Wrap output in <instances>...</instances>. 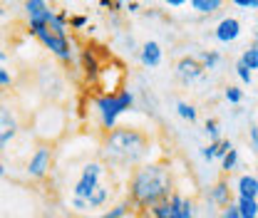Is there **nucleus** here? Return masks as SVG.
I'll use <instances>...</instances> for the list:
<instances>
[{
  "label": "nucleus",
  "mask_w": 258,
  "mask_h": 218,
  "mask_svg": "<svg viewBox=\"0 0 258 218\" xmlns=\"http://www.w3.org/2000/svg\"><path fill=\"white\" fill-rule=\"evenodd\" d=\"M221 218H241V213H238V206H228V208H224V213H221Z\"/></svg>",
  "instance_id": "nucleus-29"
},
{
  "label": "nucleus",
  "mask_w": 258,
  "mask_h": 218,
  "mask_svg": "<svg viewBox=\"0 0 258 218\" xmlns=\"http://www.w3.org/2000/svg\"><path fill=\"white\" fill-rule=\"evenodd\" d=\"M152 218H194L191 216V201H186L181 193H174L166 203L149 211Z\"/></svg>",
  "instance_id": "nucleus-8"
},
{
  "label": "nucleus",
  "mask_w": 258,
  "mask_h": 218,
  "mask_svg": "<svg viewBox=\"0 0 258 218\" xmlns=\"http://www.w3.org/2000/svg\"><path fill=\"white\" fill-rule=\"evenodd\" d=\"M201 156L211 161V159H214V144H209V147H204V152H201Z\"/></svg>",
  "instance_id": "nucleus-31"
},
{
  "label": "nucleus",
  "mask_w": 258,
  "mask_h": 218,
  "mask_svg": "<svg viewBox=\"0 0 258 218\" xmlns=\"http://www.w3.org/2000/svg\"><path fill=\"white\" fill-rule=\"evenodd\" d=\"M224 94H226V99H228V102H233V104H238V102L243 99V92H241L238 87H226Z\"/></svg>",
  "instance_id": "nucleus-28"
},
{
  "label": "nucleus",
  "mask_w": 258,
  "mask_h": 218,
  "mask_svg": "<svg viewBox=\"0 0 258 218\" xmlns=\"http://www.w3.org/2000/svg\"><path fill=\"white\" fill-rule=\"evenodd\" d=\"M109 186L107 184H99V186L90 193V198H87V208H102L107 201H109Z\"/></svg>",
  "instance_id": "nucleus-14"
},
{
  "label": "nucleus",
  "mask_w": 258,
  "mask_h": 218,
  "mask_svg": "<svg viewBox=\"0 0 258 218\" xmlns=\"http://www.w3.org/2000/svg\"><path fill=\"white\" fill-rule=\"evenodd\" d=\"M13 85H15L13 72H10L8 67H0V97H3L5 92H10V90H13Z\"/></svg>",
  "instance_id": "nucleus-19"
},
{
  "label": "nucleus",
  "mask_w": 258,
  "mask_h": 218,
  "mask_svg": "<svg viewBox=\"0 0 258 218\" xmlns=\"http://www.w3.org/2000/svg\"><path fill=\"white\" fill-rule=\"evenodd\" d=\"M211 144H214V159H216V156H221V159H224V156L233 149V144H231L228 139H219V141H211Z\"/></svg>",
  "instance_id": "nucleus-23"
},
{
  "label": "nucleus",
  "mask_w": 258,
  "mask_h": 218,
  "mask_svg": "<svg viewBox=\"0 0 258 218\" xmlns=\"http://www.w3.org/2000/svg\"><path fill=\"white\" fill-rule=\"evenodd\" d=\"M23 10H25L28 23H47L55 18L52 5H47L45 0H28V3H23Z\"/></svg>",
  "instance_id": "nucleus-10"
},
{
  "label": "nucleus",
  "mask_w": 258,
  "mask_h": 218,
  "mask_svg": "<svg viewBox=\"0 0 258 218\" xmlns=\"http://www.w3.org/2000/svg\"><path fill=\"white\" fill-rule=\"evenodd\" d=\"M238 213H241V218H256L258 198H238Z\"/></svg>",
  "instance_id": "nucleus-16"
},
{
  "label": "nucleus",
  "mask_w": 258,
  "mask_h": 218,
  "mask_svg": "<svg viewBox=\"0 0 258 218\" xmlns=\"http://www.w3.org/2000/svg\"><path fill=\"white\" fill-rule=\"evenodd\" d=\"M253 47H256V50H258V37H256V45H253Z\"/></svg>",
  "instance_id": "nucleus-36"
},
{
  "label": "nucleus",
  "mask_w": 258,
  "mask_h": 218,
  "mask_svg": "<svg viewBox=\"0 0 258 218\" xmlns=\"http://www.w3.org/2000/svg\"><path fill=\"white\" fill-rule=\"evenodd\" d=\"M256 218H258V216H256Z\"/></svg>",
  "instance_id": "nucleus-37"
},
{
  "label": "nucleus",
  "mask_w": 258,
  "mask_h": 218,
  "mask_svg": "<svg viewBox=\"0 0 258 218\" xmlns=\"http://www.w3.org/2000/svg\"><path fill=\"white\" fill-rule=\"evenodd\" d=\"M0 60H8V52H5V47L0 45Z\"/></svg>",
  "instance_id": "nucleus-34"
},
{
  "label": "nucleus",
  "mask_w": 258,
  "mask_h": 218,
  "mask_svg": "<svg viewBox=\"0 0 258 218\" xmlns=\"http://www.w3.org/2000/svg\"><path fill=\"white\" fill-rule=\"evenodd\" d=\"M5 13H8V10H5V8H3V5H0V18H3V15H5Z\"/></svg>",
  "instance_id": "nucleus-35"
},
{
  "label": "nucleus",
  "mask_w": 258,
  "mask_h": 218,
  "mask_svg": "<svg viewBox=\"0 0 258 218\" xmlns=\"http://www.w3.org/2000/svg\"><path fill=\"white\" fill-rule=\"evenodd\" d=\"M104 171H107V166H104L102 161H92V164H87V166L82 169V174H80L77 184H75V198L87 201V198H90V193L99 186V179H102V174H104Z\"/></svg>",
  "instance_id": "nucleus-7"
},
{
  "label": "nucleus",
  "mask_w": 258,
  "mask_h": 218,
  "mask_svg": "<svg viewBox=\"0 0 258 218\" xmlns=\"http://www.w3.org/2000/svg\"><path fill=\"white\" fill-rule=\"evenodd\" d=\"M174 196V176L166 164L144 161L129 171L127 201L134 213H149Z\"/></svg>",
  "instance_id": "nucleus-1"
},
{
  "label": "nucleus",
  "mask_w": 258,
  "mask_h": 218,
  "mask_svg": "<svg viewBox=\"0 0 258 218\" xmlns=\"http://www.w3.org/2000/svg\"><path fill=\"white\" fill-rule=\"evenodd\" d=\"M28 30L32 37H37L60 62H72L75 57V47L67 37V25L57 18V10H55V18L47 20V23H28Z\"/></svg>",
  "instance_id": "nucleus-3"
},
{
  "label": "nucleus",
  "mask_w": 258,
  "mask_h": 218,
  "mask_svg": "<svg viewBox=\"0 0 258 218\" xmlns=\"http://www.w3.org/2000/svg\"><path fill=\"white\" fill-rule=\"evenodd\" d=\"M236 72H238V77H241V80H243L246 85H251V80H253V77H251V69H248L246 64L241 62V60L236 62Z\"/></svg>",
  "instance_id": "nucleus-27"
},
{
  "label": "nucleus",
  "mask_w": 258,
  "mask_h": 218,
  "mask_svg": "<svg viewBox=\"0 0 258 218\" xmlns=\"http://www.w3.org/2000/svg\"><path fill=\"white\" fill-rule=\"evenodd\" d=\"M199 62L204 64V69H214L216 62H219V55H216V52H211V50H206V52H201V55H199Z\"/></svg>",
  "instance_id": "nucleus-22"
},
{
  "label": "nucleus",
  "mask_w": 258,
  "mask_h": 218,
  "mask_svg": "<svg viewBox=\"0 0 258 218\" xmlns=\"http://www.w3.org/2000/svg\"><path fill=\"white\" fill-rule=\"evenodd\" d=\"M238 35H241V23H238L236 18H226V20L219 23V28H216V37H219L221 42H233Z\"/></svg>",
  "instance_id": "nucleus-12"
},
{
  "label": "nucleus",
  "mask_w": 258,
  "mask_h": 218,
  "mask_svg": "<svg viewBox=\"0 0 258 218\" xmlns=\"http://www.w3.org/2000/svg\"><path fill=\"white\" fill-rule=\"evenodd\" d=\"M241 62L246 64L248 69H258V50H256V47H248V50L243 52Z\"/></svg>",
  "instance_id": "nucleus-21"
},
{
  "label": "nucleus",
  "mask_w": 258,
  "mask_h": 218,
  "mask_svg": "<svg viewBox=\"0 0 258 218\" xmlns=\"http://www.w3.org/2000/svg\"><path fill=\"white\" fill-rule=\"evenodd\" d=\"M23 129L20 112L13 102H8L5 97H0V154L15 141V136Z\"/></svg>",
  "instance_id": "nucleus-5"
},
{
  "label": "nucleus",
  "mask_w": 258,
  "mask_h": 218,
  "mask_svg": "<svg viewBox=\"0 0 258 218\" xmlns=\"http://www.w3.org/2000/svg\"><path fill=\"white\" fill-rule=\"evenodd\" d=\"M70 30H85L87 28V15H70Z\"/></svg>",
  "instance_id": "nucleus-24"
},
{
  "label": "nucleus",
  "mask_w": 258,
  "mask_h": 218,
  "mask_svg": "<svg viewBox=\"0 0 258 218\" xmlns=\"http://www.w3.org/2000/svg\"><path fill=\"white\" fill-rule=\"evenodd\" d=\"M204 72H206L204 64L199 62V57H191V55H184V57L176 62V77H179L184 85H189V82H194V80H199Z\"/></svg>",
  "instance_id": "nucleus-9"
},
{
  "label": "nucleus",
  "mask_w": 258,
  "mask_h": 218,
  "mask_svg": "<svg viewBox=\"0 0 258 218\" xmlns=\"http://www.w3.org/2000/svg\"><path fill=\"white\" fill-rule=\"evenodd\" d=\"M152 152V136L137 126H114L104 131L99 144V161L109 169H137Z\"/></svg>",
  "instance_id": "nucleus-2"
},
{
  "label": "nucleus",
  "mask_w": 258,
  "mask_h": 218,
  "mask_svg": "<svg viewBox=\"0 0 258 218\" xmlns=\"http://www.w3.org/2000/svg\"><path fill=\"white\" fill-rule=\"evenodd\" d=\"M95 107H97V112H99V117H102L104 131H109V129L117 126V117L134 107V94L129 92V90H122V92H117V94H97Z\"/></svg>",
  "instance_id": "nucleus-4"
},
{
  "label": "nucleus",
  "mask_w": 258,
  "mask_h": 218,
  "mask_svg": "<svg viewBox=\"0 0 258 218\" xmlns=\"http://www.w3.org/2000/svg\"><path fill=\"white\" fill-rule=\"evenodd\" d=\"M159 62H161L159 42H154V40L144 42V45H142V64H147V67H157Z\"/></svg>",
  "instance_id": "nucleus-13"
},
{
  "label": "nucleus",
  "mask_w": 258,
  "mask_h": 218,
  "mask_svg": "<svg viewBox=\"0 0 258 218\" xmlns=\"http://www.w3.org/2000/svg\"><path fill=\"white\" fill-rule=\"evenodd\" d=\"M209 201L216 203V206H221V208H228V206H231V188H228L226 176H221L214 186L209 188Z\"/></svg>",
  "instance_id": "nucleus-11"
},
{
  "label": "nucleus",
  "mask_w": 258,
  "mask_h": 218,
  "mask_svg": "<svg viewBox=\"0 0 258 218\" xmlns=\"http://www.w3.org/2000/svg\"><path fill=\"white\" fill-rule=\"evenodd\" d=\"M233 5H238V8H253V10H258V0H233Z\"/></svg>",
  "instance_id": "nucleus-30"
},
{
  "label": "nucleus",
  "mask_w": 258,
  "mask_h": 218,
  "mask_svg": "<svg viewBox=\"0 0 258 218\" xmlns=\"http://www.w3.org/2000/svg\"><path fill=\"white\" fill-rule=\"evenodd\" d=\"M176 112H179V117H184L189 122H196V109H194V104H189V102H179L176 104Z\"/></svg>",
  "instance_id": "nucleus-20"
},
{
  "label": "nucleus",
  "mask_w": 258,
  "mask_h": 218,
  "mask_svg": "<svg viewBox=\"0 0 258 218\" xmlns=\"http://www.w3.org/2000/svg\"><path fill=\"white\" fill-rule=\"evenodd\" d=\"M204 129H206V134L211 136V141H219V134H221V129H219V122H216V119H206Z\"/></svg>",
  "instance_id": "nucleus-25"
},
{
  "label": "nucleus",
  "mask_w": 258,
  "mask_h": 218,
  "mask_svg": "<svg viewBox=\"0 0 258 218\" xmlns=\"http://www.w3.org/2000/svg\"><path fill=\"white\" fill-rule=\"evenodd\" d=\"M236 161H238V152H236V149H231V152L224 156V174H228V171L236 166Z\"/></svg>",
  "instance_id": "nucleus-26"
},
{
  "label": "nucleus",
  "mask_w": 258,
  "mask_h": 218,
  "mask_svg": "<svg viewBox=\"0 0 258 218\" xmlns=\"http://www.w3.org/2000/svg\"><path fill=\"white\" fill-rule=\"evenodd\" d=\"M52 166H55V147L40 141L35 147V152L30 154V159H28V166H25L28 176H30L32 181H45L50 176Z\"/></svg>",
  "instance_id": "nucleus-6"
},
{
  "label": "nucleus",
  "mask_w": 258,
  "mask_h": 218,
  "mask_svg": "<svg viewBox=\"0 0 258 218\" xmlns=\"http://www.w3.org/2000/svg\"><path fill=\"white\" fill-rule=\"evenodd\" d=\"M127 8H129V13H137L139 10V3H129Z\"/></svg>",
  "instance_id": "nucleus-33"
},
{
  "label": "nucleus",
  "mask_w": 258,
  "mask_h": 218,
  "mask_svg": "<svg viewBox=\"0 0 258 218\" xmlns=\"http://www.w3.org/2000/svg\"><path fill=\"white\" fill-rule=\"evenodd\" d=\"M224 3L221 0H191V8L199 13H216Z\"/></svg>",
  "instance_id": "nucleus-18"
},
{
  "label": "nucleus",
  "mask_w": 258,
  "mask_h": 218,
  "mask_svg": "<svg viewBox=\"0 0 258 218\" xmlns=\"http://www.w3.org/2000/svg\"><path fill=\"white\" fill-rule=\"evenodd\" d=\"M238 193H241V198H258V179L256 176H241V179H238Z\"/></svg>",
  "instance_id": "nucleus-15"
},
{
  "label": "nucleus",
  "mask_w": 258,
  "mask_h": 218,
  "mask_svg": "<svg viewBox=\"0 0 258 218\" xmlns=\"http://www.w3.org/2000/svg\"><path fill=\"white\" fill-rule=\"evenodd\" d=\"M127 213H132V206H129L127 201H119L117 206H112L109 211H104L102 216H97V218H124ZM77 218H90V216H77Z\"/></svg>",
  "instance_id": "nucleus-17"
},
{
  "label": "nucleus",
  "mask_w": 258,
  "mask_h": 218,
  "mask_svg": "<svg viewBox=\"0 0 258 218\" xmlns=\"http://www.w3.org/2000/svg\"><path fill=\"white\" fill-rule=\"evenodd\" d=\"M251 141H253V147H256V152H258V124L251 126Z\"/></svg>",
  "instance_id": "nucleus-32"
}]
</instances>
